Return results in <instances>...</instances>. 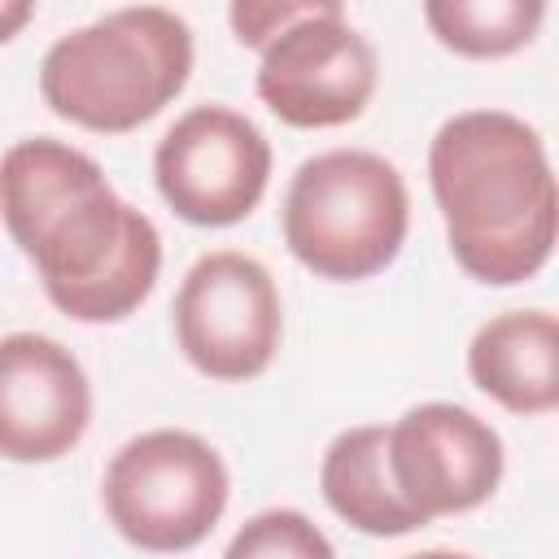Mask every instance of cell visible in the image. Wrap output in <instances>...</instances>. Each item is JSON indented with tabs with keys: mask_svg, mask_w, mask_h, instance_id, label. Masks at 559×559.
Instances as JSON below:
<instances>
[{
	"mask_svg": "<svg viewBox=\"0 0 559 559\" xmlns=\"http://www.w3.org/2000/svg\"><path fill=\"white\" fill-rule=\"evenodd\" d=\"M0 218L48 301L74 323H118L157 284L162 236L153 218L114 192L92 153L66 140L31 135L4 148Z\"/></svg>",
	"mask_w": 559,
	"mask_h": 559,
	"instance_id": "1",
	"label": "cell"
},
{
	"mask_svg": "<svg viewBox=\"0 0 559 559\" xmlns=\"http://www.w3.org/2000/svg\"><path fill=\"white\" fill-rule=\"evenodd\" d=\"M424 22L454 57L498 61L537 39L546 0H424Z\"/></svg>",
	"mask_w": 559,
	"mask_h": 559,
	"instance_id": "13",
	"label": "cell"
},
{
	"mask_svg": "<svg viewBox=\"0 0 559 559\" xmlns=\"http://www.w3.org/2000/svg\"><path fill=\"white\" fill-rule=\"evenodd\" d=\"M467 376L511 415L559 406V323L550 310H507L467 341Z\"/></svg>",
	"mask_w": 559,
	"mask_h": 559,
	"instance_id": "11",
	"label": "cell"
},
{
	"mask_svg": "<svg viewBox=\"0 0 559 559\" xmlns=\"http://www.w3.org/2000/svg\"><path fill=\"white\" fill-rule=\"evenodd\" d=\"M384 463L397 493L424 524L476 511L507 472L502 437L489 419L454 402H419L384 428Z\"/></svg>",
	"mask_w": 559,
	"mask_h": 559,
	"instance_id": "8",
	"label": "cell"
},
{
	"mask_svg": "<svg viewBox=\"0 0 559 559\" xmlns=\"http://www.w3.org/2000/svg\"><path fill=\"white\" fill-rule=\"evenodd\" d=\"M319 489L336 520L367 537H406L424 528L419 511L397 493L384 463V424L345 428L319 463Z\"/></svg>",
	"mask_w": 559,
	"mask_h": 559,
	"instance_id": "12",
	"label": "cell"
},
{
	"mask_svg": "<svg viewBox=\"0 0 559 559\" xmlns=\"http://www.w3.org/2000/svg\"><path fill=\"white\" fill-rule=\"evenodd\" d=\"M192 74V26L162 4L114 9L61 35L39 61L44 105L96 135L153 122Z\"/></svg>",
	"mask_w": 559,
	"mask_h": 559,
	"instance_id": "3",
	"label": "cell"
},
{
	"mask_svg": "<svg viewBox=\"0 0 559 559\" xmlns=\"http://www.w3.org/2000/svg\"><path fill=\"white\" fill-rule=\"evenodd\" d=\"M153 179L183 223L231 227L266 197L271 144L240 109L197 105L157 140Z\"/></svg>",
	"mask_w": 559,
	"mask_h": 559,
	"instance_id": "7",
	"label": "cell"
},
{
	"mask_svg": "<svg viewBox=\"0 0 559 559\" xmlns=\"http://www.w3.org/2000/svg\"><path fill=\"white\" fill-rule=\"evenodd\" d=\"M170 323L179 354L201 376L240 384L262 376L280 349V288L258 258L240 249H214L188 266L170 306Z\"/></svg>",
	"mask_w": 559,
	"mask_h": 559,
	"instance_id": "6",
	"label": "cell"
},
{
	"mask_svg": "<svg viewBox=\"0 0 559 559\" xmlns=\"http://www.w3.org/2000/svg\"><path fill=\"white\" fill-rule=\"evenodd\" d=\"M35 4H39V0H0V48L13 44V39L31 26Z\"/></svg>",
	"mask_w": 559,
	"mask_h": 559,
	"instance_id": "16",
	"label": "cell"
},
{
	"mask_svg": "<svg viewBox=\"0 0 559 559\" xmlns=\"http://www.w3.org/2000/svg\"><path fill=\"white\" fill-rule=\"evenodd\" d=\"M92 424L83 362L44 332L0 336V459L57 463Z\"/></svg>",
	"mask_w": 559,
	"mask_h": 559,
	"instance_id": "10",
	"label": "cell"
},
{
	"mask_svg": "<svg viewBox=\"0 0 559 559\" xmlns=\"http://www.w3.org/2000/svg\"><path fill=\"white\" fill-rule=\"evenodd\" d=\"M227 493L231 476L223 454L183 428L131 437L100 476L105 520L122 542L153 555L201 546L223 520Z\"/></svg>",
	"mask_w": 559,
	"mask_h": 559,
	"instance_id": "5",
	"label": "cell"
},
{
	"mask_svg": "<svg viewBox=\"0 0 559 559\" xmlns=\"http://www.w3.org/2000/svg\"><path fill=\"white\" fill-rule=\"evenodd\" d=\"M345 0H231L227 26L240 48L262 52L280 31L306 22V17H341Z\"/></svg>",
	"mask_w": 559,
	"mask_h": 559,
	"instance_id": "15",
	"label": "cell"
},
{
	"mask_svg": "<svg viewBox=\"0 0 559 559\" xmlns=\"http://www.w3.org/2000/svg\"><path fill=\"white\" fill-rule=\"evenodd\" d=\"M227 559H332V542L293 507H271L245 520L227 542Z\"/></svg>",
	"mask_w": 559,
	"mask_h": 559,
	"instance_id": "14",
	"label": "cell"
},
{
	"mask_svg": "<svg viewBox=\"0 0 559 559\" xmlns=\"http://www.w3.org/2000/svg\"><path fill=\"white\" fill-rule=\"evenodd\" d=\"M284 245L319 280H371L406 245L411 192L402 170L371 148L306 157L284 192Z\"/></svg>",
	"mask_w": 559,
	"mask_h": 559,
	"instance_id": "4",
	"label": "cell"
},
{
	"mask_svg": "<svg viewBox=\"0 0 559 559\" xmlns=\"http://www.w3.org/2000/svg\"><path fill=\"white\" fill-rule=\"evenodd\" d=\"M428 188L454 262L489 288L533 280L555 253L559 192L546 140L507 109H463L428 144Z\"/></svg>",
	"mask_w": 559,
	"mask_h": 559,
	"instance_id": "2",
	"label": "cell"
},
{
	"mask_svg": "<svg viewBox=\"0 0 559 559\" xmlns=\"http://www.w3.org/2000/svg\"><path fill=\"white\" fill-rule=\"evenodd\" d=\"M380 83L371 39L345 17H306L280 31L258 61V100L301 131L345 127L362 118Z\"/></svg>",
	"mask_w": 559,
	"mask_h": 559,
	"instance_id": "9",
	"label": "cell"
}]
</instances>
